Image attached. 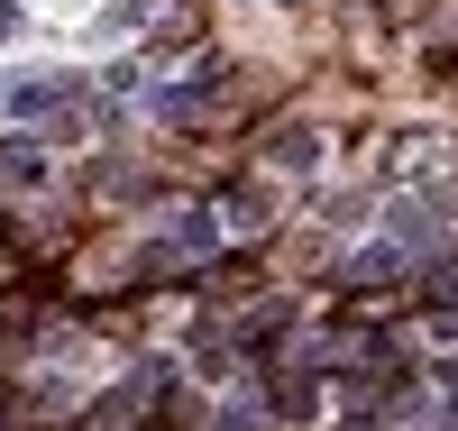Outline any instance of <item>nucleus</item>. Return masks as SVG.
Masks as SVG:
<instances>
[{
  "label": "nucleus",
  "mask_w": 458,
  "mask_h": 431,
  "mask_svg": "<svg viewBox=\"0 0 458 431\" xmlns=\"http://www.w3.org/2000/svg\"><path fill=\"white\" fill-rule=\"evenodd\" d=\"M312 156H321V147H312V129H284V138H276V166H293V175L312 166Z\"/></svg>",
  "instance_id": "nucleus-1"
},
{
  "label": "nucleus",
  "mask_w": 458,
  "mask_h": 431,
  "mask_svg": "<svg viewBox=\"0 0 458 431\" xmlns=\"http://www.w3.org/2000/svg\"><path fill=\"white\" fill-rule=\"evenodd\" d=\"M339 431H386V422H358V413H349V422H339Z\"/></svg>",
  "instance_id": "nucleus-2"
}]
</instances>
